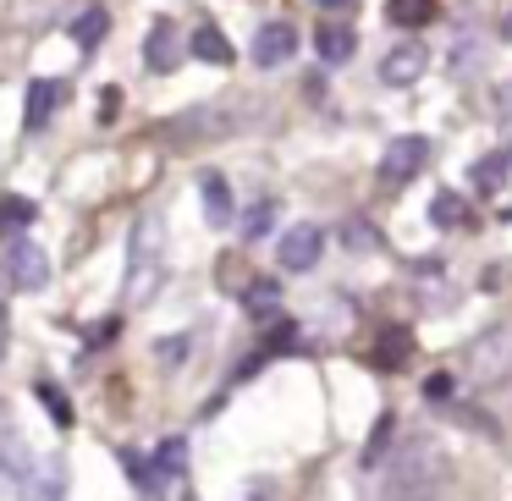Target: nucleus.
<instances>
[{"label": "nucleus", "instance_id": "nucleus-1", "mask_svg": "<svg viewBox=\"0 0 512 501\" xmlns=\"http://www.w3.org/2000/svg\"><path fill=\"white\" fill-rule=\"evenodd\" d=\"M463 375H468V386H501V380H512V314L468 342Z\"/></svg>", "mask_w": 512, "mask_h": 501}, {"label": "nucleus", "instance_id": "nucleus-2", "mask_svg": "<svg viewBox=\"0 0 512 501\" xmlns=\"http://www.w3.org/2000/svg\"><path fill=\"white\" fill-rule=\"evenodd\" d=\"M424 160H430V138L419 133H402L386 144V155H380V182H391V188H402V182H413L424 171Z\"/></svg>", "mask_w": 512, "mask_h": 501}, {"label": "nucleus", "instance_id": "nucleus-3", "mask_svg": "<svg viewBox=\"0 0 512 501\" xmlns=\"http://www.w3.org/2000/svg\"><path fill=\"white\" fill-rule=\"evenodd\" d=\"M6 270H12V281L23 292H39L50 281V254L39 243H28V237H12L6 243Z\"/></svg>", "mask_w": 512, "mask_h": 501}, {"label": "nucleus", "instance_id": "nucleus-4", "mask_svg": "<svg viewBox=\"0 0 512 501\" xmlns=\"http://www.w3.org/2000/svg\"><path fill=\"white\" fill-rule=\"evenodd\" d=\"M320 248H325L320 226H292V232L276 243V259H281V270H314L320 265Z\"/></svg>", "mask_w": 512, "mask_h": 501}, {"label": "nucleus", "instance_id": "nucleus-5", "mask_svg": "<svg viewBox=\"0 0 512 501\" xmlns=\"http://www.w3.org/2000/svg\"><path fill=\"white\" fill-rule=\"evenodd\" d=\"M424 67H430V50L424 45H397V50H386V61H380V83L408 89V83L424 78Z\"/></svg>", "mask_w": 512, "mask_h": 501}, {"label": "nucleus", "instance_id": "nucleus-6", "mask_svg": "<svg viewBox=\"0 0 512 501\" xmlns=\"http://www.w3.org/2000/svg\"><path fill=\"white\" fill-rule=\"evenodd\" d=\"M292 50H298V28L292 23H265L254 34V61L259 67H287Z\"/></svg>", "mask_w": 512, "mask_h": 501}, {"label": "nucleus", "instance_id": "nucleus-7", "mask_svg": "<svg viewBox=\"0 0 512 501\" xmlns=\"http://www.w3.org/2000/svg\"><path fill=\"white\" fill-rule=\"evenodd\" d=\"M155 265H160V221H144L133 232V287L138 292L155 287Z\"/></svg>", "mask_w": 512, "mask_h": 501}, {"label": "nucleus", "instance_id": "nucleus-8", "mask_svg": "<svg viewBox=\"0 0 512 501\" xmlns=\"http://www.w3.org/2000/svg\"><path fill=\"white\" fill-rule=\"evenodd\" d=\"M61 94H67V83H61V78H34V83H28V116H23L28 133H39V127L56 116Z\"/></svg>", "mask_w": 512, "mask_h": 501}, {"label": "nucleus", "instance_id": "nucleus-9", "mask_svg": "<svg viewBox=\"0 0 512 501\" xmlns=\"http://www.w3.org/2000/svg\"><path fill=\"white\" fill-rule=\"evenodd\" d=\"M199 193H204V215H210V226H226V221H232V188H226V177L204 171V177H199Z\"/></svg>", "mask_w": 512, "mask_h": 501}, {"label": "nucleus", "instance_id": "nucleus-10", "mask_svg": "<svg viewBox=\"0 0 512 501\" xmlns=\"http://www.w3.org/2000/svg\"><path fill=\"white\" fill-rule=\"evenodd\" d=\"M408 353H413V336L402 331V325L380 331V342H375V364L380 369H402V364H408Z\"/></svg>", "mask_w": 512, "mask_h": 501}, {"label": "nucleus", "instance_id": "nucleus-11", "mask_svg": "<svg viewBox=\"0 0 512 501\" xmlns=\"http://www.w3.org/2000/svg\"><path fill=\"white\" fill-rule=\"evenodd\" d=\"M193 56H199V61H210V67H226V61H232V39H226L221 28H210V23H204L199 34H193Z\"/></svg>", "mask_w": 512, "mask_h": 501}, {"label": "nucleus", "instance_id": "nucleus-12", "mask_svg": "<svg viewBox=\"0 0 512 501\" xmlns=\"http://www.w3.org/2000/svg\"><path fill=\"white\" fill-rule=\"evenodd\" d=\"M430 215H435V226H446V232H463V226H474V210H468L457 193H435Z\"/></svg>", "mask_w": 512, "mask_h": 501}, {"label": "nucleus", "instance_id": "nucleus-13", "mask_svg": "<svg viewBox=\"0 0 512 501\" xmlns=\"http://www.w3.org/2000/svg\"><path fill=\"white\" fill-rule=\"evenodd\" d=\"M177 67V34L171 23H155L149 28V72H171Z\"/></svg>", "mask_w": 512, "mask_h": 501}, {"label": "nucleus", "instance_id": "nucleus-14", "mask_svg": "<svg viewBox=\"0 0 512 501\" xmlns=\"http://www.w3.org/2000/svg\"><path fill=\"white\" fill-rule=\"evenodd\" d=\"M105 34H111V12H105V6H89V12L72 23V39H78V50H94Z\"/></svg>", "mask_w": 512, "mask_h": 501}, {"label": "nucleus", "instance_id": "nucleus-15", "mask_svg": "<svg viewBox=\"0 0 512 501\" xmlns=\"http://www.w3.org/2000/svg\"><path fill=\"white\" fill-rule=\"evenodd\" d=\"M507 171H512V160H507V155H485V160H474V171H468V182H474L479 193H501V182H507Z\"/></svg>", "mask_w": 512, "mask_h": 501}, {"label": "nucleus", "instance_id": "nucleus-16", "mask_svg": "<svg viewBox=\"0 0 512 501\" xmlns=\"http://www.w3.org/2000/svg\"><path fill=\"white\" fill-rule=\"evenodd\" d=\"M386 12H391V23H397V28H424L435 17V0H391Z\"/></svg>", "mask_w": 512, "mask_h": 501}, {"label": "nucleus", "instance_id": "nucleus-17", "mask_svg": "<svg viewBox=\"0 0 512 501\" xmlns=\"http://www.w3.org/2000/svg\"><path fill=\"white\" fill-rule=\"evenodd\" d=\"M353 45H358L353 28H320V56L331 61V67H342V61L353 56Z\"/></svg>", "mask_w": 512, "mask_h": 501}, {"label": "nucleus", "instance_id": "nucleus-18", "mask_svg": "<svg viewBox=\"0 0 512 501\" xmlns=\"http://www.w3.org/2000/svg\"><path fill=\"white\" fill-rule=\"evenodd\" d=\"M50 12H56V0H6V17H12L17 28H39Z\"/></svg>", "mask_w": 512, "mask_h": 501}, {"label": "nucleus", "instance_id": "nucleus-19", "mask_svg": "<svg viewBox=\"0 0 512 501\" xmlns=\"http://www.w3.org/2000/svg\"><path fill=\"white\" fill-rule=\"evenodd\" d=\"M34 391H39V402H45V413H50V419H56L61 430H67V424H72V402H67V391H61L56 380H39Z\"/></svg>", "mask_w": 512, "mask_h": 501}, {"label": "nucleus", "instance_id": "nucleus-20", "mask_svg": "<svg viewBox=\"0 0 512 501\" xmlns=\"http://www.w3.org/2000/svg\"><path fill=\"white\" fill-rule=\"evenodd\" d=\"M188 468V441H160V452H155V474H182Z\"/></svg>", "mask_w": 512, "mask_h": 501}, {"label": "nucleus", "instance_id": "nucleus-21", "mask_svg": "<svg viewBox=\"0 0 512 501\" xmlns=\"http://www.w3.org/2000/svg\"><path fill=\"white\" fill-rule=\"evenodd\" d=\"M34 204H28V199H17V193H12V199H0V226H12V232H17V226H28V221H34Z\"/></svg>", "mask_w": 512, "mask_h": 501}, {"label": "nucleus", "instance_id": "nucleus-22", "mask_svg": "<svg viewBox=\"0 0 512 501\" xmlns=\"http://www.w3.org/2000/svg\"><path fill=\"white\" fill-rule=\"evenodd\" d=\"M270 221H276V204L259 199L254 210H248V221H243V237H265V232H270Z\"/></svg>", "mask_w": 512, "mask_h": 501}, {"label": "nucleus", "instance_id": "nucleus-23", "mask_svg": "<svg viewBox=\"0 0 512 501\" xmlns=\"http://www.w3.org/2000/svg\"><path fill=\"white\" fill-rule=\"evenodd\" d=\"M248 303H254V309H265V303H276V287H270V281H259V287L248 292Z\"/></svg>", "mask_w": 512, "mask_h": 501}, {"label": "nucleus", "instance_id": "nucleus-24", "mask_svg": "<svg viewBox=\"0 0 512 501\" xmlns=\"http://www.w3.org/2000/svg\"><path fill=\"white\" fill-rule=\"evenodd\" d=\"M424 391H430V397H446V391H452V380H446V375H430V386H424Z\"/></svg>", "mask_w": 512, "mask_h": 501}, {"label": "nucleus", "instance_id": "nucleus-25", "mask_svg": "<svg viewBox=\"0 0 512 501\" xmlns=\"http://www.w3.org/2000/svg\"><path fill=\"white\" fill-rule=\"evenodd\" d=\"M314 6H353V0H314Z\"/></svg>", "mask_w": 512, "mask_h": 501}, {"label": "nucleus", "instance_id": "nucleus-26", "mask_svg": "<svg viewBox=\"0 0 512 501\" xmlns=\"http://www.w3.org/2000/svg\"><path fill=\"white\" fill-rule=\"evenodd\" d=\"M507 160H512V149H507Z\"/></svg>", "mask_w": 512, "mask_h": 501}]
</instances>
